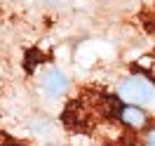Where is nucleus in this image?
<instances>
[{"mask_svg": "<svg viewBox=\"0 0 155 146\" xmlns=\"http://www.w3.org/2000/svg\"><path fill=\"white\" fill-rule=\"evenodd\" d=\"M38 87L42 90L49 99H59L68 92V78H66V73L59 71L57 66H47V68L40 71Z\"/></svg>", "mask_w": 155, "mask_h": 146, "instance_id": "f03ea898", "label": "nucleus"}, {"mask_svg": "<svg viewBox=\"0 0 155 146\" xmlns=\"http://www.w3.org/2000/svg\"><path fill=\"white\" fill-rule=\"evenodd\" d=\"M117 120L125 127L134 130V132L146 130L150 125V120H148V116L141 106H132V104H122V101H120V108H117Z\"/></svg>", "mask_w": 155, "mask_h": 146, "instance_id": "7ed1b4c3", "label": "nucleus"}, {"mask_svg": "<svg viewBox=\"0 0 155 146\" xmlns=\"http://www.w3.org/2000/svg\"><path fill=\"white\" fill-rule=\"evenodd\" d=\"M155 97L153 83L148 76H141V73H134L120 83L117 87V101L122 104H132V106H146L150 104Z\"/></svg>", "mask_w": 155, "mask_h": 146, "instance_id": "f257e3e1", "label": "nucleus"}]
</instances>
